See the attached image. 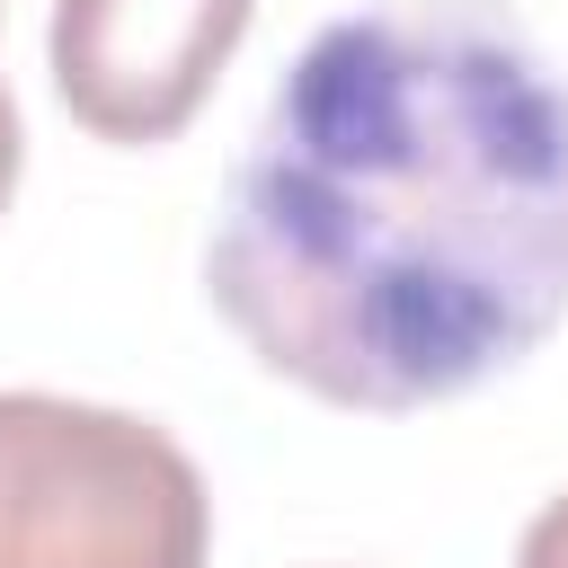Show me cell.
Returning a JSON list of instances; mask_svg holds the SVG:
<instances>
[{"label":"cell","instance_id":"obj_1","mask_svg":"<svg viewBox=\"0 0 568 568\" xmlns=\"http://www.w3.org/2000/svg\"><path fill=\"white\" fill-rule=\"evenodd\" d=\"M204 293L328 408L479 390L568 320V80L497 0L328 18L257 106Z\"/></svg>","mask_w":568,"mask_h":568},{"label":"cell","instance_id":"obj_2","mask_svg":"<svg viewBox=\"0 0 568 568\" xmlns=\"http://www.w3.org/2000/svg\"><path fill=\"white\" fill-rule=\"evenodd\" d=\"M204 470L133 408L0 390V568H204Z\"/></svg>","mask_w":568,"mask_h":568},{"label":"cell","instance_id":"obj_3","mask_svg":"<svg viewBox=\"0 0 568 568\" xmlns=\"http://www.w3.org/2000/svg\"><path fill=\"white\" fill-rule=\"evenodd\" d=\"M257 0H53V89L98 142H169Z\"/></svg>","mask_w":568,"mask_h":568},{"label":"cell","instance_id":"obj_4","mask_svg":"<svg viewBox=\"0 0 568 568\" xmlns=\"http://www.w3.org/2000/svg\"><path fill=\"white\" fill-rule=\"evenodd\" d=\"M515 568H568V497H550V506L524 524V541H515Z\"/></svg>","mask_w":568,"mask_h":568},{"label":"cell","instance_id":"obj_5","mask_svg":"<svg viewBox=\"0 0 568 568\" xmlns=\"http://www.w3.org/2000/svg\"><path fill=\"white\" fill-rule=\"evenodd\" d=\"M18 160H27V133H18V98H9V80H0V213H9V195H18Z\"/></svg>","mask_w":568,"mask_h":568}]
</instances>
